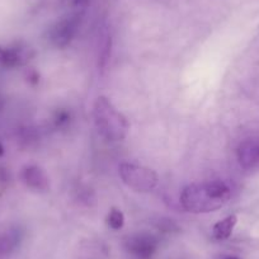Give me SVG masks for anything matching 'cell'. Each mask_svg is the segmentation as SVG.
I'll return each instance as SVG.
<instances>
[{
  "label": "cell",
  "mask_w": 259,
  "mask_h": 259,
  "mask_svg": "<svg viewBox=\"0 0 259 259\" xmlns=\"http://www.w3.org/2000/svg\"><path fill=\"white\" fill-rule=\"evenodd\" d=\"M22 179L28 188L38 192L50 189V179L46 171L38 165H27L22 170Z\"/></svg>",
  "instance_id": "8"
},
{
  "label": "cell",
  "mask_w": 259,
  "mask_h": 259,
  "mask_svg": "<svg viewBox=\"0 0 259 259\" xmlns=\"http://www.w3.org/2000/svg\"><path fill=\"white\" fill-rule=\"evenodd\" d=\"M33 55V50L24 44H14L8 47L0 46V65L6 68L23 66Z\"/></svg>",
  "instance_id": "6"
},
{
  "label": "cell",
  "mask_w": 259,
  "mask_h": 259,
  "mask_svg": "<svg viewBox=\"0 0 259 259\" xmlns=\"http://www.w3.org/2000/svg\"><path fill=\"white\" fill-rule=\"evenodd\" d=\"M158 248V238L151 234H134L124 240V249L136 259H153Z\"/></svg>",
  "instance_id": "5"
},
{
  "label": "cell",
  "mask_w": 259,
  "mask_h": 259,
  "mask_svg": "<svg viewBox=\"0 0 259 259\" xmlns=\"http://www.w3.org/2000/svg\"><path fill=\"white\" fill-rule=\"evenodd\" d=\"M4 154V148L3 145H2V143H0V155H3Z\"/></svg>",
  "instance_id": "15"
},
{
  "label": "cell",
  "mask_w": 259,
  "mask_h": 259,
  "mask_svg": "<svg viewBox=\"0 0 259 259\" xmlns=\"http://www.w3.org/2000/svg\"><path fill=\"white\" fill-rule=\"evenodd\" d=\"M23 239V230L19 226L11 225L0 230V255L13 253Z\"/></svg>",
  "instance_id": "9"
},
{
  "label": "cell",
  "mask_w": 259,
  "mask_h": 259,
  "mask_svg": "<svg viewBox=\"0 0 259 259\" xmlns=\"http://www.w3.org/2000/svg\"><path fill=\"white\" fill-rule=\"evenodd\" d=\"M101 47L102 49L99 50L98 66H101V69L103 70V69L107 66V62H108L109 56H111V37H109L107 33L104 34Z\"/></svg>",
  "instance_id": "11"
},
{
  "label": "cell",
  "mask_w": 259,
  "mask_h": 259,
  "mask_svg": "<svg viewBox=\"0 0 259 259\" xmlns=\"http://www.w3.org/2000/svg\"><path fill=\"white\" fill-rule=\"evenodd\" d=\"M70 112L68 111H59L56 112L54 117V124L56 128H61V127L68 126L69 122H70Z\"/></svg>",
  "instance_id": "13"
},
{
  "label": "cell",
  "mask_w": 259,
  "mask_h": 259,
  "mask_svg": "<svg viewBox=\"0 0 259 259\" xmlns=\"http://www.w3.org/2000/svg\"><path fill=\"white\" fill-rule=\"evenodd\" d=\"M93 116L98 133L108 141H122L130 131L126 117L106 97H98L94 102Z\"/></svg>",
  "instance_id": "2"
},
{
  "label": "cell",
  "mask_w": 259,
  "mask_h": 259,
  "mask_svg": "<svg viewBox=\"0 0 259 259\" xmlns=\"http://www.w3.org/2000/svg\"><path fill=\"white\" fill-rule=\"evenodd\" d=\"M122 182L136 192H151L159 183V177L153 169L134 163H122L118 166Z\"/></svg>",
  "instance_id": "3"
},
{
  "label": "cell",
  "mask_w": 259,
  "mask_h": 259,
  "mask_svg": "<svg viewBox=\"0 0 259 259\" xmlns=\"http://www.w3.org/2000/svg\"><path fill=\"white\" fill-rule=\"evenodd\" d=\"M89 0H71V7L75 9V12L78 13H83L85 11V8L88 7Z\"/></svg>",
  "instance_id": "14"
},
{
  "label": "cell",
  "mask_w": 259,
  "mask_h": 259,
  "mask_svg": "<svg viewBox=\"0 0 259 259\" xmlns=\"http://www.w3.org/2000/svg\"><path fill=\"white\" fill-rule=\"evenodd\" d=\"M239 164L246 170H259V138L246 139L236 150Z\"/></svg>",
  "instance_id": "7"
},
{
  "label": "cell",
  "mask_w": 259,
  "mask_h": 259,
  "mask_svg": "<svg viewBox=\"0 0 259 259\" xmlns=\"http://www.w3.org/2000/svg\"><path fill=\"white\" fill-rule=\"evenodd\" d=\"M236 223H238V218L235 215H230L228 218L223 219L219 223L215 224L212 229L213 238L216 240H226V239L230 238V235L233 234L234 228L236 226Z\"/></svg>",
  "instance_id": "10"
},
{
  "label": "cell",
  "mask_w": 259,
  "mask_h": 259,
  "mask_svg": "<svg viewBox=\"0 0 259 259\" xmlns=\"http://www.w3.org/2000/svg\"><path fill=\"white\" fill-rule=\"evenodd\" d=\"M225 259H239V258H236V256H228V258Z\"/></svg>",
  "instance_id": "16"
},
{
  "label": "cell",
  "mask_w": 259,
  "mask_h": 259,
  "mask_svg": "<svg viewBox=\"0 0 259 259\" xmlns=\"http://www.w3.org/2000/svg\"><path fill=\"white\" fill-rule=\"evenodd\" d=\"M81 18H83V13L73 12L69 16L59 19L49 29L47 37H49L50 44L56 47V49L68 47L73 42V39L75 38L76 33L80 28Z\"/></svg>",
  "instance_id": "4"
},
{
  "label": "cell",
  "mask_w": 259,
  "mask_h": 259,
  "mask_svg": "<svg viewBox=\"0 0 259 259\" xmlns=\"http://www.w3.org/2000/svg\"><path fill=\"white\" fill-rule=\"evenodd\" d=\"M231 189L225 182H201L188 184L181 193V205L192 213H208L229 202Z\"/></svg>",
  "instance_id": "1"
},
{
  "label": "cell",
  "mask_w": 259,
  "mask_h": 259,
  "mask_svg": "<svg viewBox=\"0 0 259 259\" xmlns=\"http://www.w3.org/2000/svg\"><path fill=\"white\" fill-rule=\"evenodd\" d=\"M107 224L112 230H119L124 225V215L118 208H112L107 218Z\"/></svg>",
  "instance_id": "12"
}]
</instances>
